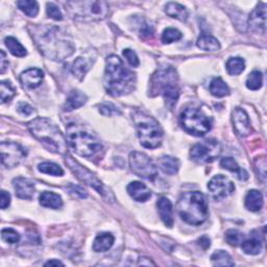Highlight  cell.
Listing matches in <instances>:
<instances>
[{"label":"cell","mask_w":267,"mask_h":267,"mask_svg":"<svg viewBox=\"0 0 267 267\" xmlns=\"http://www.w3.org/2000/svg\"><path fill=\"white\" fill-rule=\"evenodd\" d=\"M114 236L111 233H101L96 236L93 243V250L96 253L109 251L114 244Z\"/></svg>","instance_id":"23"},{"label":"cell","mask_w":267,"mask_h":267,"mask_svg":"<svg viewBox=\"0 0 267 267\" xmlns=\"http://www.w3.org/2000/svg\"><path fill=\"white\" fill-rule=\"evenodd\" d=\"M11 204V195L5 191V190H3L2 191V194H0V207H2L3 210L7 209Z\"/></svg>","instance_id":"45"},{"label":"cell","mask_w":267,"mask_h":267,"mask_svg":"<svg viewBox=\"0 0 267 267\" xmlns=\"http://www.w3.org/2000/svg\"><path fill=\"white\" fill-rule=\"evenodd\" d=\"M180 121L185 131L196 137L206 135L212 126L211 120L195 108H187L181 114Z\"/></svg>","instance_id":"9"},{"label":"cell","mask_w":267,"mask_h":267,"mask_svg":"<svg viewBox=\"0 0 267 267\" xmlns=\"http://www.w3.org/2000/svg\"><path fill=\"white\" fill-rule=\"evenodd\" d=\"M15 88L9 81H3L0 83V97H2V104L10 102L15 96Z\"/></svg>","instance_id":"37"},{"label":"cell","mask_w":267,"mask_h":267,"mask_svg":"<svg viewBox=\"0 0 267 267\" xmlns=\"http://www.w3.org/2000/svg\"><path fill=\"white\" fill-rule=\"evenodd\" d=\"M38 170L42 174L50 175L54 177H62L64 175V170L58 164L51 162H44L39 164V166H38Z\"/></svg>","instance_id":"33"},{"label":"cell","mask_w":267,"mask_h":267,"mask_svg":"<svg viewBox=\"0 0 267 267\" xmlns=\"http://www.w3.org/2000/svg\"><path fill=\"white\" fill-rule=\"evenodd\" d=\"M241 247L242 251L247 255H258L262 250V242L258 237H252L243 240Z\"/></svg>","instance_id":"31"},{"label":"cell","mask_w":267,"mask_h":267,"mask_svg":"<svg viewBox=\"0 0 267 267\" xmlns=\"http://www.w3.org/2000/svg\"><path fill=\"white\" fill-rule=\"evenodd\" d=\"M181 218L191 225L204 223L209 216V209L205 195L199 191L183 193L177 205Z\"/></svg>","instance_id":"4"},{"label":"cell","mask_w":267,"mask_h":267,"mask_svg":"<svg viewBox=\"0 0 267 267\" xmlns=\"http://www.w3.org/2000/svg\"><path fill=\"white\" fill-rule=\"evenodd\" d=\"M67 140L76 154L86 158L96 155L103 148L99 140L92 132L75 123L67 126Z\"/></svg>","instance_id":"5"},{"label":"cell","mask_w":267,"mask_h":267,"mask_svg":"<svg viewBox=\"0 0 267 267\" xmlns=\"http://www.w3.org/2000/svg\"><path fill=\"white\" fill-rule=\"evenodd\" d=\"M182 39V32L174 27L166 28L162 34V42L164 44H170Z\"/></svg>","instance_id":"39"},{"label":"cell","mask_w":267,"mask_h":267,"mask_svg":"<svg viewBox=\"0 0 267 267\" xmlns=\"http://www.w3.org/2000/svg\"><path fill=\"white\" fill-rule=\"evenodd\" d=\"M198 243L201 246H203L204 250H207L210 247V245H211V243H210V239L207 237V236H203L199 240H198Z\"/></svg>","instance_id":"49"},{"label":"cell","mask_w":267,"mask_h":267,"mask_svg":"<svg viewBox=\"0 0 267 267\" xmlns=\"http://www.w3.org/2000/svg\"><path fill=\"white\" fill-rule=\"evenodd\" d=\"M2 163L7 168H14L22 162L27 152L24 147L15 142H3L0 144Z\"/></svg>","instance_id":"13"},{"label":"cell","mask_w":267,"mask_h":267,"mask_svg":"<svg viewBox=\"0 0 267 267\" xmlns=\"http://www.w3.org/2000/svg\"><path fill=\"white\" fill-rule=\"evenodd\" d=\"M132 119L136 124L138 137L143 147L154 149L161 145L163 130L156 119L141 112L134 113Z\"/></svg>","instance_id":"8"},{"label":"cell","mask_w":267,"mask_h":267,"mask_svg":"<svg viewBox=\"0 0 267 267\" xmlns=\"http://www.w3.org/2000/svg\"><path fill=\"white\" fill-rule=\"evenodd\" d=\"M99 112L102 115L104 116H113V115H117V114H120L119 110L112 104H103L99 107Z\"/></svg>","instance_id":"43"},{"label":"cell","mask_w":267,"mask_h":267,"mask_svg":"<svg viewBox=\"0 0 267 267\" xmlns=\"http://www.w3.org/2000/svg\"><path fill=\"white\" fill-rule=\"evenodd\" d=\"M64 266V264L59 260H50L45 263V266Z\"/></svg>","instance_id":"50"},{"label":"cell","mask_w":267,"mask_h":267,"mask_svg":"<svg viewBox=\"0 0 267 267\" xmlns=\"http://www.w3.org/2000/svg\"><path fill=\"white\" fill-rule=\"evenodd\" d=\"M208 189L211 192V195L214 199L220 201L231 195L235 191V185L226 177L218 175L212 178L211 181L209 182Z\"/></svg>","instance_id":"14"},{"label":"cell","mask_w":267,"mask_h":267,"mask_svg":"<svg viewBox=\"0 0 267 267\" xmlns=\"http://www.w3.org/2000/svg\"><path fill=\"white\" fill-rule=\"evenodd\" d=\"M44 79V73L41 69L30 68L22 72L20 75L21 84L27 89H35L39 87Z\"/></svg>","instance_id":"17"},{"label":"cell","mask_w":267,"mask_h":267,"mask_svg":"<svg viewBox=\"0 0 267 267\" xmlns=\"http://www.w3.org/2000/svg\"><path fill=\"white\" fill-rule=\"evenodd\" d=\"M89 54L79 56V58L76 59L72 64V68H71L72 73L80 80L84 79V76L89 71V69L91 68V65L93 64V62L95 60Z\"/></svg>","instance_id":"21"},{"label":"cell","mask_w":267,"mask_h":267,"mask_svg":"<svg viewBox=\"0 0 267 267\" xmlns=\"http://www.w3.org/2000/svg\"><path fill=\"white\" fill-rule=\"evenodd\" d=\"M220 166L222 168L228 170V171H231V173H235L236 177L240 181H246L247 179H249V174H247V171L245 169L239 167L237 162L231 157H225V158L221 159Z\"/></svg>","instance_id":"22"},{"label":"cell","mask_w":267,"mask_h":267,"mask_svg":"<svg viewBox=\"0 0 267 267\" xmlns=\"http://www.w3.org/2000/svg\"><path fill=\"white\" fill-rule=\"evenodd\" d=\"M159 165H160V168L164 171L165 174L170 175V176L176 175L180 168L179 160L177 158L170 157V156L162 157L159 161Z\"/></svg>","instance_id":"29"},{"label":"cell","mask_w":267,"mask_h":267,"mask_svg":"<svg viewBox=\"0 0 267 267\" xmlns=\"http://www.w3.org/2000/svg\"><path fill=\"white\" fill-rule=\"evenodd\" d=\"M18 111H19V113H21L22 115L28 116L34 112V109L28 104L21 103V104H19V106H18Z\"/></svg>","instance_id":"46"},{"label":"cell","mask_w":267,"mask_h":267,"mask_svg":"<svg viewBox=\"0 0 267 267\" xmlns=\"http://www.w3.org/2000/svg\"><path fill=\"white\" fill-rule=\"evenodd\" d=\"M243 238H244V235L240 231L234 230V228H232V230H228L225 233V240L228 244L232 246L240 245L243 241Z\"/></svg>","instance_id":"40"},{"label":"cell","mask_w":267,"mask_h":267,"mask_svg":"<svg viewBox=\"0 0 267 267\" xmlns=\"http://www.w3.org/2000/svg\"><path fill=\"white\" fill-rule=\"evenodd\" d=\"M178 73L173 67H165L158 70L151 80V92H157L164 97L169 107H174L180 95L178 86Z\"/></svg>","instance_id":"6"},{"label":"cell","mask_w":267,"mask_h":267,"mask_svg":"<svg viewBox=\"0 0 267 267\" xmlns=\"http://www.w3.org/2000/svg\"><path fill=\"white\" fill-rule=\"evenodd\" d=\"M123 55L125 56V59L127 60V62L129 63L130 66H132V67H138L139 66V59H138V56H137L135 51L129 49V48H126L123 50Z\"/></svg>","instance_id":"44"},{"label":"cell","mask_w":267,"mask_h":267,"mask_svg":"<svg viewBox=\"0 0 267 267\" xmlns=\"http://www.w3.org/2000/svg\"><path fill=\"white\" fill-rule=\"evenodd\" d=\"M66 164L72 170V173L78 177L79 180L93 187L99 194H102L107 199V202H113V199L110 198L111 193L107 192L106 187L103 185V183L95 177L89 169H87L86 167L81 165L78 161H75L72 157L69 156L66 158Z\"/></svg>","instance_id":"10"},{"label":"cell","mask_w":267,"mask_h":267,"mask_svg":"<svg viewBox=\"0 0 267 267\" xmlns=\"http://www.w3.org/2000/svg\"><path fill=\"white\" fill-rule=\"evenodd\" d=\"M16 195L22 199H30L35 193V184L24 178H17L13 182Z\"/></svg>","instance_id":"18"},{"label":"cell","mask_w":267,"mask_h":267,"mask_svg":"<svg viewBox=\"0 0 267 267\" xmlns=\"http://www.w3.org/2000/svg\"><path fill=\"white\" fill-rule=\"evenodd\" d=\"M249 24L252 29L265 34L266 29V5L260 3L250 16Z\"/></svg>","instance_id":"16"},{"label":"cell","mask_w":267,"mask_h":267,"mask_svg":"<svg viewBox=\"0 0 267 267\" xmlns=\"http://www.w3.org/2000/svg\"><path fill=\"white\" fill-rule=\"evenodd\" d=\"M129 165L134 174L138 177L154 181L157 178L158 170L152 161L142 152L134 151L129 155Z\"/></svg>","instance_id":"11"},{"label":"cell","mask_w":267,"mask_h":267,"mask_svg":"<svg viewBox=\"0 0 267 267\" xmlns=\"http://www.w3.org/2000/svg\"><path fill=\"white\" fill-rule=\"evenodd\" d=\"M127 192L131 198L139 203H144L151 196L150 190L141 182H131L127 186Z\"/></svg>","instance_id":"19"},{"label":"cell","mask_w":267,"mask_h":267,"mask_svg":"<svg viewBox=\"0 0 267 267\" xmlns=\"http://www.w3.org/2000/svg\"><path fill=\"white\" fill-rule=\"evenodd\" d=\"M46 13L47 16L55 21H61L63 20V14L60 11V9L56 7L54 4L49 3L47 4V8H46Z\"/></svg>","instance_id":"42"},{"label":"cell","mask_w":267,"mask_h":267,"mask_svg":"<svg viewBox=\"0 0 267 267\" xmlns=\"http://www.w3.org/2000/svg\"><path fill=\"white\" fill-rule=\"evenodd\" d=\"M211 261L215 266H234L232 257L224 251H217L211 256Z\"/></svg>","instance_id":"34"},{"label":"cell","mask_w":267,"mask_h":267,"mask_svg":"<svg viewBox=\"0 0 267 267\" xmlns=\"http://www.w3.org/2000/svg\"><path fill=\"white\" fill-rule=\"evenodd\" d=\"M244 68L245 63L241 58H231L226 62V71L230 75H239Z\"/></svg>","instance_id":"36"},{"label":"cell","mask_w":267,"mask_h":267,"mask_svg":"<svg viewBox=\"0 0 267 267\" xmlns=\"http://www.w3.org/2000/svg\"><path fill=\"white\" fill-rule=\"evenodd\" d=\"M232 121L236 132L241 137H246L251 134V123L247 113L241 109L236 108L232 114Z\"/></svg>","instance_id":"15"},{"label":"cell","mask_w":267,"mask_h":267,"mask_svg":"<svg viewBox=\"0 0 267 267\" xmlns=\"http://www.w3.org/2000/svg\"><path fill=\"white\" fill-rule=\"evenodd\" d=\"M221 152V146L216 140H206L195 144L190 151V157L201 164L212 163Z\"/></svg>","instance_id":"12"},{"label":"cell","mask_w":267,"mask_h":267,"mask_svg":"<svg viewBox=\"0 0 267 267\" xmlns=\"http://www.w3.org/2000/svg\"><path fill=\"white\" fill-rule=\"evenodd\" d=\"M32 38L40 51L53 61H63L74 52V44L67 32L58 26H36Z\"/></svg>","instance_id":"1"},{"label":"cell","mask_w":267,"mask_h":267,"mask_svg":"<svg viewBox=\"0 0 267 267\" xmlns=\"http://www.w3.org/2000/svg\"><path fill=\"white\" fill-rule=\"evenodd\" d=\"M40 204L45 208L60 209L63 206V201L59 194L45 191L40 195Z\"/></svg>","instance_id":"27"},{"label":"cell","mask_w":267,"mask_h":267,"mask_svg":"<svg viewBox=\"0 0 267 267\" xmlns=\"http://www.w3.org/2000/svg\"><path fill=\"white\" fill-rule=\"evenodd\" d=\"M136 75L125 68L123 62L117 55L107 58L105 72V87L113 96H121L135 89Z\"/></svg>","instance_id":"2"},{"label":"cell","mask_w":267,"mask_h":267,"mask_svg":"<svg viewBox=\"0 0 267 267\" xmlns=\"http://www.w3.org/2000/svg\"><path fill=\"white\" fill-rule=\"evenodd\" d=\"M158 207V212L162 219V221L165 223V225L171 227L174 225V211H173V204L171 202L165 197L162 196L158 199L157 203Z\"/></svg>","instance_id":"20"},{"label":"cell","mask_w":267,"mask_h":267,"mask_svg":"<svg viewBox=\"0 0 267 267\" xmlns=\"http://www.w3.org/2000/svg\"><path fill=\"white\" fill-rule=\"evenodd\" d=\"M165 12L171 18L178 19L180 21H186L189 15L187 9L177 3H168L165 7Z\"/></svg>","instance_id":"26"},{"label":"cell","mask_w":267,"mask_h":267,"mask_svg":"<svg viewBox=\"0 0 267 267\" xmlns=\"http://www.w3.org/2000/svg\"><path fill=\"white\" fill-rule=\"evenodd\" d=\"M197 46L206 51H217L220 49V44L216 38L210 35H202L196 42Z\"/></svg>","instance_id":"28"},{"label":"cell","mask_w":267,"mask_h":267,"mask_svg":"<svg viewBox=\"0 0 267 267\" xmlns=\"http://www.w3.org/2000/svg\"><path fill=\"white\" fill-rule=\"evenodd\" d=\"M0 53H2V59H0V62H2V69H0V72L2 73H5L6 72V69H7V65H9V62L7 61L6 59V53L4 50L0 51Z\"/></svg>","instance_id":"48"},{"label":"cell","mask_w":267,"mask_h":267,"mask_svg":"<svg viewBox=\"0 0 267 267\" xmlns=\"http://www.w3.org/2000/svg\"><path fill=\"white\" fill-rule=\"evenodd\" d=\"M70 192L71 193H76V194H78L80 197H82V198H86L87 196H88V194H87V192L85 191V190L82 188V187H80V186H74V185H71L70 186Z\"/></svg>","instance_id":"47"},{"label":"cell","mask_w":267,"mask_h":267,"mask_svg":"<svg viewBox=\"0 0 267 267\" xmlns=\"http://www.w3.org/2000/svg\"><path fill=\"white\" fill-rule=\"evenodd\" d=\"M67 13L74 20L82 22L99 21L109 14V5L106 2H68L65 5Z\"/></svg>","instance_id":"7"},{"label":"cell","mask_w":267,"mask_h":267,"mask_svg":"<svg viewBox=\"0 0 267 267\" xmlns=\"http://www.w3.org/2000/svg\"><path fill=\"white\" fill-rule=\"evenodd\" d=\"M245 207L252 212H258L263 207V195L258 190H251L245 196Z\"/></svg>","instance_id":"24"},{"label":"cell","mask_w":267,"mask_h":267,"mask_svg":"<svg viewBox=\"0 0 267 267\" xmlns=\"http://www.w3.org/2000/svg\"><path fill=\"white\" fill-rule=\"evenodd\" d=\"M17 6L28 17H36L38 13H39V5H38L37 2H31V0H20V2L17 3Z\"/></svg>","instance_id":"35"},{"label":"cell","mask_w":267,"mask_h":267,"mask_svg":"<svg viewBox=\"0 0 267 267\" xmlns=\"http://www.w3.org/2000/svg\"><path fill=\"white\" fill-rule=\"evenodd\" d=\"M263 85V75L262 72L254 70L246 80V87L250 90H259Z\"/></svg>","instance_id":"38"},{"label":"cell","mask_w":267,"mask_h":267,"mask_svg":"<svg viewBox=\"0 0 267 267\" xmlns=\"http://www.w3.org/2000/svg\"><path fill=\"white\" fill-rule=\"evenodd\" d=\"M27 126L31 135L37 140H39L46 148L56 152V154H66L67 142L62 131L51 120L39 117L28 122Z\"/></svg>","instance_id":"3"},{"label":"cell","mask_w":267,"mask_h":267,"mask_svg":"<svg viewBox=\"0 0 267 267\" xmlns=\"http://www.w3.org/2000/svg\"><path fill=\"white\" fill-rule=\"evenodd\" d=\"M210 92L215 97H224L230 94V89L220 78H216L210 84Z\"/></svg>","instance_id":"32"},{"label":"cell","mask_w":267,"mask_h":267,"mask_svg":"<svg viewBox=\"0 0 267 267\" xmlns=\"http://www.w3.org/2000/svg\"><path fill=\"white\" fill-rule=\"evenodd\" d=\"M87 99L88 98L84 93H82L80 91H72L67 98L64 110L69 112V111H73L75 109H79L87 103Z\"/></svg>","instance_id":"25"},{"label":"cell","mask_w":267,"mask_h":267,"mask_svg":"<svg viewBox=\"0 0 267 267\" xmlns=\"http://www.w3.org/2000/svg\"><path fill=\"white\" fill-rule=\"evenodd\" d=\"M5 44L8 47V49L10 50V52L15 55L18 56V58H23L27 54L26 49L23 47V45L19 42L17 39H15L14 37H7L5 39Z\"/></svg>","instance_id":"30"},{"label":"cell","mask_w":267,"mask_h":267,"mask_svg":"<svg viewBox=\"0 0 267 267\" xmlns=\"http://www.w3.org/2000/svg\"><path fill=\"white\" fill-rule=\"evenodd\" d=\"M3 239L8 243H17L20 240V235L18 234L17 231L13 230V228H4L2 232Z\"/></svg>","instance_id":"41"}]
</instances>
